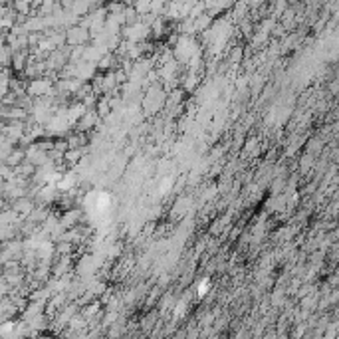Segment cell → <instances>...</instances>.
Returning <instances> with one entry per match:
<instances>
[{
	"label": "cell",
	"instance_id": "6da1fadb",
	"mask_svg": "<svg viewBox=\"0 0 339 339\" xmlns=\"http://www.w3.org/2000/svg\"><path fill=\"white\" fill-rule=\"evenodd\" d=\"M121 36L129 42H147L149 38H153L151 34V24L143 22V20H137L133 24H125L123 30H121Z\"/></svg>",
	"mask_w": 339,
	"mask_h": 339
},
{
	"label": "cell",
	"instance_id": "7a4b0ae2",
	"mask_svg": "<svg viewBox=\"0 0 339 339\" xmlns=\"http://www.w3.org/2000/svg\"><path fill=\"white\" fill-rule=\"evenodd\" d=\"M54 80L48 78V76H42V78H34L30 82V86H26V91L32 95V97H46L48 93L54 95Z\"/></svg>",
	"mask_w": 339,
	"mask_h": 339
},
{
	"label": "cell",
	"instance_id": "3957f363",
	"mask_svg": "<svg viewBox=\"0 0 339 339\" xmlns=\"http://www.w3.org/2000/svg\"><path fill=\"white\" fill-rule=\"evenodd\" d=\"M66 36H68V46H86L91 40L90 28H86L84 24H73L66 28Z\"/></svg>",
	"mask_w": 339,
	"mask_h": 339
},
{
	"label": "cell",
	"instance_id": "277c9868",
	"mask_svg": "<svg viewBox=\"0 0 339 339\" xmlns=\"http://www.w3.org/2000/svg\"><path fill=\"white\" fill-rule=\"evenodd\" d=\"M99 117H101V115L97 113V109H88V111L84 113V117H82L76 125H78L80 131H90L95 125H99Z\"/></svg>",
	"mask_w": 339,
	"mask_h": 339
},
{
	"label": "cell",
	"instance_id": "5b68a950",
	"mask_svg": "<svg viewBox=\"0 0 339 339\" xmlns=\"http://www.w3.org/2000/svg\"><path fill=\"white\" fill-rule=\"evenodd\" d=\"M14 210H16L18 214H22V216H30V212L34 210V203H32L28 197H22V199L14 201Z\"/></svg>",
	"mask_w": 339,
	"mask_h": 339
},
{
	"label": "cell",
	"instance_id": "8992f818",
	"mask_svg": "<svg viewBox=\"0 0 339 339\" xmlns=\"http://www.w3.org/2000/svg\"><path fill=\"white\" fill-rule=\"evenodd\" d=\"M105 54L97 48L95 44H91V46H86V52H84V60L86 62H93V64H99V60L103 58Z\"/></svg>",
	"mask_w": 339,
	"mask_h": 339
},
{
	"label": "cell",
	"instance_id": "52a82bcc",
	"mask_svg": "<svg viewBox=\"0 0 339 339\" xmlns=\"http://www.w3.org/2000/svg\"><path fill=\"white\" fill-rule=\"evenodd\" d=\"M80 218H82V212L76 210V208H71L68 212H64V216H62L60 220H62V224L66 226V228H73V226H78Z\"/></svg>",
	"mask_w": 339,
	"mask_h": 339
},
{
	"label": "cell",
	"instance_id": "ba28073f",
	"mask_svg": "<svg viewBox=\"0 0 339 339\" xmlns=\"http://www.w3.org/2000/svg\"><path fill=\"white\" fill-rule=\"evenodd\" d=\"M117 54L115 52H107L101 60H99V64H97V68L103 69V71H109V69H115V66H117Z\"/></svg>",
	"mask_w": 339,
	"mask_h": 339
},
{
	"label": "cell",
	"instance_id": "9c48e42d",
	"mask_svg": "<svg viewBox=\"0 0 339 339\" xmlns=\"http://www.w3.org/2000/svg\"><path fill=\"white\" fill-rule=\"evenodd\" d=\"M48 216H50V214H48V210H46L44 206H38V208H34V210L30 212L28 220H30V222H44Z\"/></svg>",
	"mask_w": 339,
	"mask_h": 339
},
{
	"label": "cell",
	"instance_id": "30bf717a",
	"mask_svg": "<svg viewBox=\"0 0 339 339\" xmlns=\"http://www.w3.org/2000/svg\"><path fill=\"white\" fill-rule=\"evenodd\" d=\"M228 54H230V56H228V64L236 66V64H240V60H242V56H244V50H242L240 46H234V48H230Z\"/></svg>",
	"mask_w": 339,
	"mask_h": 339
},
{
	"label": "cell",
	"instance_id": "8fae6325",
	"mask_svg": "<svg viewBox=\"0 0 339 339\" xmlns=\"http://www.w3.org/2000/svg\"><path fill=\"white\" fill-rule=\"evenodd\" d=\"M151 4H153V0H135L131 6H135L137 12H139L141 16H145V14L151 12Z\"/></svg>",
	"mask_w": 339,
	"mask_h": 339
},
{
	"label": "cell",
	"instance_id": "7c38bea8",
	"mask_svg": "<svg viewBox=\"0 0 339 339\" xmlns=\"http://www.w3.org/2000/svg\"><path fill=\"white\" fill-rule=\"evenodd\" d=\"M99 308H101V302H95V304H90V306H86V310L82 312V316L86 317V319H90L91 316H95V314L99 312Z\"/></svg>",
	"mask_w": 339,
	"mask_h": 339
},
{
	"label": "cell",
	"instance_id": "4fadbf2b",
	"mask_svg": "<svg viewBox=\"0 0 339 339\" xmlns=\"http://www.w3.org/2000/svg\"><path fill=\"white\" fill-rule=\"evenodd\" d=\"M115 321H117V312H115V310H109L105 319H103V325H113Z\"/></svg>",
	"mask_w": 339,
	"mask_h": 339
},
{
	"label": "cell",
	"instance_id": "5bb4252c",
	"mask_svg": "<svg viewBox=\"0 0 339 339\" xmlns=\"http://www.w3.org/2000/svg\"><path fill=\"white\" fill-rule=\"evenodd\" d=\"M206 292H208V280H203L199 286V295H204Z\"/></svg>",
	"mask_w": 339,
	"mask_h": 339
},
{
	"label": "cell",
	"instance_id": "9a60e30c",
	"mask_svg": "<svg viewBox=\"0 0 339 339\" xmlns=\"http://www.w3.org/2000/svg\"><path fill=\"white\" fill-rule=\"evenodd\" d=\"M73 2H76V0H60V4H62L64 8H69V6L73 4Z\"/></svg>",
	"mask_w": 339,
	"mask_h": 339
},
{
	"label": "cell",
	"instance_id": "2e32d148",
	"mask_svg": "<svg viewBox=\"0 0 339 339\" xmlns=\"http://www.w3.org/2000/svg\"><path fill=\"white\" fill-rule=\"evenodd\" d=\"M86 2H90L91 6H93V8H95V6H97V4H99V2H101V0H86Z\"/></svg>",
	"mask_w": 339,
	"mask_h": 339
}]
</instances>
